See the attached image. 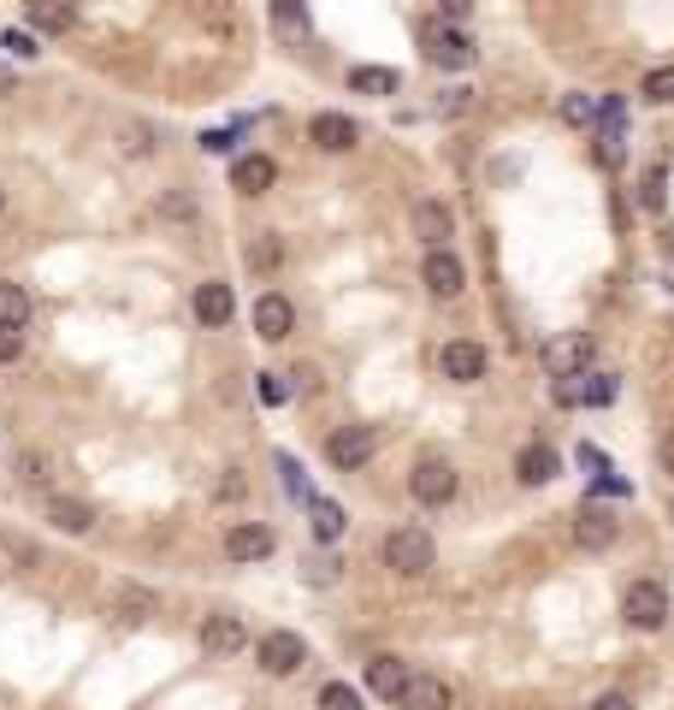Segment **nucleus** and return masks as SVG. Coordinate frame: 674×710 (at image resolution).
Here are the masks:
<instances>
[{
  "mask_svg": "<svg viewBox=\"0 0 674 710\" xmlns=\"http://www.w3.org/2000/svg\"><path fill=\"white\" fill-rule=\"evenodd\" d=\"M438 562V545H432V533L427 527H397L385 539V569H397L403 581H420Z\"/></svg>",
  "mask_w": 674,
  "mask_h": 710,
  "instance_id": "nucleus-1",
  "label": "nucleus"
},
{
  "mask_svg": "<svg viewBox=\"0 0 674 710\" xmlns=\"http://www.w3.org/2000/svg\"><path fill=\"white\" fill-rule=\"evenodd\" d=\"M538 361H545V373H556V380H580L592 368V338L585 331H556L545 350H538Z\"/></svg>",
  "mask_w": 674,
  "mask_h": 710,
  "instance_id": "nucleus-2",
  "label": "nucleus"
},
{
  "mask_svg": "<svg viewBox=\"0 0 674 710\" xmlns=\"http://www.w3.org/2000/svg\"><path fill=\"white\" fill-rule=\"evenodd\" d=\"M621 616H627V628L656 633L669 621V592L656 581H634V586H627V598H621Z\"/></svg>",
  "mask_w": 674,
  "mask_h": 710,
  "instance_id": "nucleus-3",
  "label": "nucleus"
},
{
  "mask_svg": "<svg viewBox=\"0 0 674 710\" xmlns=\"http://www.w3.org/2000/svg\"><path fill=\"white\" fill-rule=\"evenodd\" d=\"M326 456H332V468H368V462L379 456V427H337L332 432V444H326Z\"/></svg>",
  "mask_w": 674,
  "mask_h": 710,
  "instance_id": "nucleus-4",
  "label": "nucleus"
},
{
  "mask_svg": "<svg viewBox=\"0 0 674 710\" xmlns=\"http://www.w3.org/2000/svg\"><path fill=\"white\" fill-rule=\"evenodd\" d=\"M408 491H415L427 510H444V503L456 498V468H450V462H438V456H427L415 474H408Z\"/></svg>",
  "mask_w": 674,
  "mask_h": 710,
  "instance_id": "nucleus-5",
  "label": "nucleus"
},
{
  "mask_svg": "<svg viewBox=\"0 0 674 710\" xmlns=\"http://www.w3.org/2000/svg\"><path fill=\"white\" fill-rule=\"evenodd\" d=\"M420 48H427V60L444 66V71L474 66V42H467L462 31H444V24H427V31H420Z\"/></svg>",
  "mask_w": 674,
  "mask_h": 710,
  "instance_id": "nucleus-6",
  "label": "nucleus"
},
{
  "mask_svg": "<svg viewBox=\"0 0 674 710\" xmlns=\"http://www.w3.org/2000/svg\"><path fill=\"white\" fill-rule=\"evenodd\" d=\"M260 670L267 675H297L302 663H307V645H302V633H290V628H278V633H267V640H260Z\"/></svg>",
  "mask_w": 674,
  "mask_h": 710,
  "instance_id": "nucleus-7",
  "label": "nucleus"
},
{
  "mask_svg": "<svg viewBox=\"0 0 674 710\" xmlns=\"http://www.w3.org/2000/svg\"><path fill=\"white\" fill-rule=\"evenodd\" d=\"M403 710H450L456 705V692H450L444 675H408V687L397 692Z\"/></svg>",
  "mask_w": 674,
  "mask_h": 710,
  "instance_id": "nucleus-8",
  "label": "nucleus"
},
{
  "mask_svg": "<svg viewBox=\"0 0 674 710\" xmlns=\"http://www.w3.org/2000/svg\"><path fill=\"white\" fill-rule=\"evenodd\" d=\"M438 368H444V380H456V385H474V380H486V350L479 344H444V356H438Z\"/></svg>",
  "mask_w": 674,
  "mask_h": 710,
  "instance_id": "nucleus-9",
  "label": "nucleus"
},
{
  "mask_svg": "<svg viewBox=\"0 0 674 710\" xmlns=\"http://www.w3.org/2000/svg\"><path fill=\"white\" fill-rule=\"evenodd\" d=\"M201 645H208L213 657H237V651L248 645V628H243L237 616H225V610H219V616L201 621Z\"/></svg>",
  "mask_w": 674,
  "mask_h": 710,
  "instance_id": "nucleus-10",
  "label": "nucleus"
},
{
  "mask_svg": "<svg viewBox=\"0 0 674 710\" xmlns=\"http://www.w3.org/2000/svg\"><path fill=\"white\" fill-rule=\"evenodd\" d=\"M225 557H231V562H260V557H272V527H260V521L231 527V533H225Z\"/></svg>",
  "mask_w": 674,
  "mask_h": 710,
  "instance_id": "nucleus-11",
  "label": "nucleus"
},
{
  "mask_svg": "<svg viewBox=\"0 0 674 710\" xmlns=\"http://www.w3.org/2000/svg\"><path fill=\"white\" fill-rule=\"evenodd\" d=\"M307 137H314L326 154H349L361 142V130H356V119H344V113H319V119L307 125Z\"/></svg>",
  "mask_w": 674,
  "mask_h": 710,
  "instance_id": "nucleus-12",
  "label": "nucleus"
},
{
  "mask_svg": "<svg viewBox=\"0 0 674 710\" xmlns=\"http://www.w3.org/2000/svg\"><path fill=\"white\" fill-rule=\"evenodd\" d=\"M420 279H427V291H432V296H456L462 284H467V272H462V260L450 255V249H432V255H427V267H420Z\"/></svg>",
  "mask_w": 674,
  "mask_h": 710,
  "instance_id": "nucleus-13",
  "label": "nucleus"
},
{
  "mask_svg": "<svg viewBox=\"0 0 674 710\" xmlns=\"http://www.w3.org/2000/svg\"><path fill=\"white\" fill-rule=\"evenodd\" d=\"M231 314H237V296H231V284H196V321L201 326H231Z\"/></svg>",
  "mask_w": 674,
  "mask_h": 710,
  "instance_id": "nucleus-14",
  "label": "nucleus"
},
{
  "mask_svg": "<svg viewBox=\"0 0 674 710\" xmlns=\"http://www.w3.org/2000/svg\"><path fill=\"white\" fill-rule=\"evenodd\" d=\"M556 403H568V409H580V403H615V380H609V373L562 380V385H556Z\"/></svg>",
  "mask_w": 674,
  "mask_h": 710,
  "instance_id": "nucleus-15",
  "label": "nucleus"
},
{
  "mask_svg": "<svg viewBox=\"0 0 674 710\" xmlns=\"http://www.w3.org/2000/svg\"><path fill=\"white\" fill-rule=\"evenodd\" d=\"M615 533H621V521H615L609 510H597V503H585L580 521H574V539H580L585 550H609Z\"/></svg>",
  "mask_w": 674,
  "mask_h": 710,
  "instance_id": "nucleus-16",
  "label": "nucleus"
},
{
  "mask_svg": "<svg viewBox=\"0 0 674 710\" xmlns=\"http://www.w3.org/2000/svg\"><path fill=\"white\" fill-rule=\"evenodd\" d=\"M290 326H297V309H290L284 296H260V302H255V331H260L267 344H284Z\"/></svg>",
  "mask_w": 674,
  "mask_h": 710,
  "instance_id": "nucleus-17",
  "label": "nucleus"
},
{
  "mask_svg": "<svg viewBox=\"0 0 674 710\" xmlns=\"http://www.w3.org/2000/svg\"><path fill=\"white\" fill-rule=\"evenodd\" d=\"M272 178H278V166L267 154H243V161L231 166V190H243V196H267Z\"/></svg>",
  "mask_w": 674,
  "mask_h": 710,
  "instance_id": "nucleus-18",
  "label": "nucleus"
},
{
  "mask_svg": "<svg viewBox=\"0 0 674 710\" xmlns=\"http://www.w3.org/2000/svg\"><path fill=\"white\" fill-rule=\"evenodd\" d=\"M408 675H415V670H408L403 657H391V651H379V657L368 663V687L379 692V699H397V692L408 687Z\"/></svg>",
  "mask_w": 674,
  "mask_h": 710,
  "instance_id": "nucleus-19",
  "label": "nucleus"
},
{
  "mask_svg": "<svg viewBox=\"0 0 674 710\" xmlns=\"http://www.w3.org/2000/svg\"><path fill=\"white\" fill-rule=\"evenodd\" d=\"M415 231L432 243V249H444V237L456 231V213H450L444 201H420V208H415Z\"/></svg>",
  "mask_w": 674,
  "mask_h": 710,
  "instance_id": "nucleus-20",
  "label": "nucleus"
},
{
  "mask_svg": "<svg viewBox=\"0 0 674 710\" xmlns=\"http://www.w3.org/2000/svg\"><path fill=\"white\" fill-rule=\"evenodd\" d=\"M515 480H521V486H545V480H556V451H550V444H526L521 462H515Z\"/></svg>",
  "mask_w": 674,
  "mask_h": 710,
  "instance_id": "nucleus-21",
  "label": "nucleus"
},
{
  "mask_svg": "<svg viewBox=\"0 0 674 710\" xmlns=\"http://www.w3.org/2000/svg\"><path fill=\"white\" fill-rule=\"evenodd\" d=\"M48 521L60 533H90L95 527V510H90V503H78V498H48Z\"/></svg>",
  "mask_w": 674,
  "mask_h": 710,
  "instance_id": "nucleus-22",
  "label": "nucleus"
},
{
  "mask_svg": "<svg viewBox=\"0 0 674 710\" xmlns=\"http://www.w3.org/2000/svg\"><path fill=\"white\" fill-rule=\"evenodd\" d=\"M24 321H31V291L0 279V326H7V331H24Z\"/></svg>",
  "mask_w": 674,
  "mask_h": 710,
  "instance_id": "nucleus-23",
  "label": "nucleus"
},
{
  "mask_svg": "<svg viewBox=\"0 0 674 710\" xmlns=\"http://www.w3.org/2000/svg\"><path fill=\"white\" fill-rule=\"evenodd\" d=\"M113 616L119 621H149L154 616V592L149 586H119L113 592Z\"/></svg>",
  "mask_w": 674,
  "mask_h": 710,
  "instance_id": "nucleus-24",
  "label": "nucleus"
},
{
  "mask_svg": "<svg viewBox=\"0 0 674 710\" xmlns=\"http://www.w3.org/2000/svg\"><path fill=\"white\" fill-rule=\"evenodd\" d=\"M349 90H356V95H397V71L356 66V71H349Z\"/></svg>",
  "mask_w": 674,
  "mask_h": 710,
  "instance_id": "nucleus-25",
  "label": "nucleus"
},
{
  "mask_svg": "<svg viewBox=\"0 0 674 710\" xmlns=\"http://www.w3.org/2000/svg\"><path fill=\"white\" fill-rule=\"evenodd\" d=\"M307 515H314V539H337V533H344V510H337L332 498H307Z\"/></svg>",
  "mask_w": 674,
  "mask_h": 710,
  "instance_id": "nucleus-26",
  "label": "nucleus"
},
{
  "mask_svg": "<svg viewBox=\"0 0 674 710\" xmlns=\"http://www.w3.org/2000/svg\"><path fill=\"white\" fill-rule=\"evenodd\" d=\"M31 24H36V31H54V36H60V31H71V24H78V12H71V7H54V0H36V7H31Z\"/></svg>",
  "mask_w": 674,
  "mask_h": 710,
  "instance_id": "nucleus-27",
  "label": "nucleus"
},
{
  "mask_svg": "<svg viewBox=\"0 0 674 710\" xmlns=\"http://www.w3.org/2000/svg\"><path fill=\"white\" fill-rule=\"evenodd\" d=\"M651 107H669L674 101V66H656V71H644V90H639Z\"/></svg>",
  "mask_w": 674,
  "mask_h": 710,
  "instance_id": "nucleus-28",
  "label": "nucleus"
},
{
  "mask_svg": "<svg viewBox=\"0 0 674 710\" xmlns=\"http://www.w3.org/2000/svg\"><path fill=\"white\" fill-rule=\"evenodd\" d=\"M278 260H284V243H278V237H255V243H248V267H255V272H272Z\"/></svg>",
  "mask_w": 674,
  "mask_h": 710,
  "instance_id": "nucleus-29",
  "label": "nucleus"
},
{
  "mask_svg": "<svg viewBox=\"0 0 674 710\" xmlns=\"http://www.w3.org/2000/svg\"><path fill=\"white\" fill-rule=\"evenodd\" d=\"M319 710H361V692L332 680V687H319Z\"/></svg>",
  "mask_w": 674,
  "mask_h": 710,
  "instance_id": "nucleus-30",
  "label": "nucleus"
},
{
  "mask_svg": "<svg viewBox=\"0 0 674 710\" xmlns=\"http://www.w3.org/2000/svg\"><path fill=\"white\" fill-rule=\"evenodd\" d=\"M639 201H644V208H663V172H644V178H639Z\"/></svg>",
  "mask_w": 674,
  "mask_h": 710,
  "instance_id": "nucleus-31",
  "label": "nucleus"
},
{
  "mask_svg": "<svg viewBox=\"0 0 674 710\" xmlns=\"http://www.w3.org/2000/svg\"><path fill=\"white\" fill-rule=\"evenodd\" d=\"M0 48L19 54V60H31V54H36V36H31V31H7V36H0Z\"/></svg>",
  "mask_w": 674,
  "mask_h": 710,
  "instance_id": "nucleus-32",
  "label": "nucleus"
},
{
  "mask_svg": "<svg viewBox=\"0 0 674 710\" xmlns=\"http://www.w3.org/2000/svg\"><path fill=\"white\" fill-rule=\"evenodd\" d=\"M272 24L278 31H307V12L302 7H272Z\"/></svg>",
  "mask_w": 674,
  "mask_h": 710,
  "instance_id": "nucleus-33",
  "label": "nucleus"
},
{
  "mask_svg": "<svg viewBox=\"0 0 674 710\" xmlns=\"http://www.w3.org/2000/svg\"><path fill=\"white\" fill-rule=\"evenodd\" d=\"M284 397H290V385L278 373H260V403H284Z\"/></svg>",
  "mask_w": 674,
  "mask_h": 710,
  "instance_id": "nucleus-34",
  "label": "nucleus"
},
{
  "mask_svg": "<svg viewBox=\"0 0 674 710\" xmlns=\"http://www.w3.org/2000/svg\"><path fill=\"white\" fill-rule=\"evenodd\" d=\"M278 474H284V486L297 491V498H307V480H302V468H297L290 456H278Z\"/></svg>",
  "mask_w": 674,
  "mask_h": 710,
  "instance_id": "nucleus-35",
  "label": "nucleus"
},
{
  "mask_svg": "<svg viewBox=\"0 0 674 710\" xmlns=\"http://www.w3.org/2000/svg\"><path fill=\"white\" fill-rule=\"evenodd\" d=\"M125 149L130 154H149L154 142H149V125H125Z\"/></svg>",
  "mask_w": 674,
  "mask_h": 710,
  "instance_id": "nucleus-36",
  "label": "nucleus"
},
{
  "mask_svg": "<svg viewBox=\"0 0 674 710\" xmlns=\"http://www.w3.org/2000/svg\"><path fill=\"white\" fill-rule=\"evenodd\" d=\"M19 350H24V338H19V331H7V326H0V361H19Z\"/></svg>",
  "mask_w": 674,
  "mask_h": 710,
  "instance_id": "nucleus-37",
  "label": "nucleus"
},
{
  "mask_svg": "<svg viewBox=\"0 0 674 710\" xmlns=\"http://www.w3.org/2000/svg\"><path fill=\"white\" fill-rule=\"evenodd\" d=\"M585 710H634V699H627V692H604V699H592Z\"/></svg>",
  "mask_w": 674,
  "mask_h": 710,
  "instance_id": "nucleus-38",
  "label": "nucleus"
},
{
  "mask_svg": "<svg viewBox=\"0 0 674 710\" xmlns=\"http://www.w3.org/2000/svg\"><path fill=\"white\" fill-rule=\"evenodd\" d=\"M201 149H208V154H231V130H208V137H201Z\"/></svg>",
  "mask_w": 674,
  "mask_h": 710,
  "instance_id": "nucleus-39",
  "label": "nucleus"
},
{
  "mask_svg": "<svg viewBox=\"0 0 674 710\" xmlns=\"http://www.w3.org/2000/svg\"><path fill=\"white\" fill-rule=\"evenodd\" d=\"M568 119H574V125H585V119H592V101H580V95H568Z\"/></svg>",
  "mask_w": 674,
  "mask_h": 710,
  "instance_id": "nucleus-40",
  "label": "nucleus"
},
{
  "mask_svg": "<svg viewBox=\"0 0 674 710\" xmlns=\"http://www.w3.org/2000/svg\"><path fill=\"white\" fill-rule=\"evenodd\" d=\"M656 456H663V474H674V427L663 432V444H656Z\"/></svg>",
  "mask_w": 674,
  "mask_h": 710,
  "instance_id": "nucleus-41",
  "label": "nucleus"
},
{
  "mask_svg": "<svg viewBox=\"0 0 674 710\" xmlns=\"http://www.w3.org/2000/svg\"><path fill=\"white\" fill-rule=\"evenodd\" d=\"M438 107H444V113H462V107H467V90H450L444 101H438Z\"/></svg>",
  "mask_w": 674,
  "mask_h": 710,
  "instance_id": "nucleus-42",
  "label": "nucleus"
},
{
  "mask_svg": "<svg viewBox=\"0 0 674 710\" xmlns=\"http://www.w3.org/2000/svg\"><path fill=\"white\" fill-rule=\"evenodd\" d=\"M7 90H12V71H7V66H0V95H7Z\"/></svg>",
  "mask_w": 674,
  "mask_h": 710,
  "instance_id": "nucleus-43",
  "label": "nucleus"
},
{
  "mask_svg": "<svg viewBox=\"0 0 674 710\" xmlns=\"http://www.w3.org/2000/svg\"><path fill=\"white\" fill-rule=\"evenodd\" d=\"M0 208H7V196H0Z\"/></svg>",
  "mask_w": 674,
  "mask_h": 710,
  "instance_id": "nucleus-44",
  "label": "nucleus"
},
{
  "mask_svg": "<svg viewBox=\"0 0 674 710\" xmlns=\"http://www.w3.org/2000/svg\"><path fill=\"white\" fill-rule=\"evenodd\" d=\"M669 510H674V503H669Z\"/></svg>",
  "mask_w": 674,
  "mask_h": 710,
  "instance_id": "nucleus-45",
  "label": "nucleus"
}]
</instances>
